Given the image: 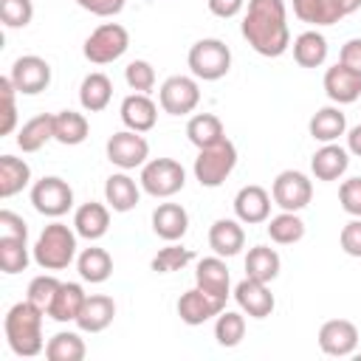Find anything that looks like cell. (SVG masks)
Wrapping results in <instances>:
<instances>
[{"mask_svg":"<svg viewBox=\"0 0 361 361\" xmlns=\"http://www.w3.org/2000/svg\"><path fill=\"white\" fill-rule=\"evenodd\" d=\"M240 31L259 56H268V59L282 56L290 48L285 0H248Z\"/></svg>","mask_w":361,"mask_h":361,"instance_id":"6da1fadb","label":"cell"},{"mask_svg":"<svg viewBox=\"0 0 361 361\" xmlns=\"http://www.w3.org/2000/svg\"><path fill=\"white\" fill-rule=\"evenodd\" d=\"M42 316H45V310L37 307L28 299H23V302H17V305L8 307L6 319H3V330H6V341H8V347H11L14 355L34 358V355H39L45 350Z\"/></svg>","mask_w":361,"mask_h":361,"instance_id":"7a4b0ae2","label":"cell"},{"mask_svg":"<svg viewBox=\"0 0 361 361\" xmlns=\"http://www.w3.org/2000/svg\"><path fill=\"white\" fill-rule=\"evenodd\" d=\"M76 237H79L76 228H71L59 220L48 223L31 248L34 262L42 271H65L76 259Z\"/></svg>","mask_w":361,"mask_h":361,"instance_id":"3957f363","label":"cell"},{"mask_svg":"<svg viewBox=\"0 0 361 361\" xmlns=\"http://www.w3.org/2000/svg\"><path fill=\"white\" fill-rule=\"evenodd\" d=\"M186 65H189V71H192L195 79L217 82V79H223L231 71V51H228V45L223 39L206 37V39H197L189 48Z\"/></svg>","mask_w":361,"mask_h":361,"instance_id":"277c9868","label":"cell"},{"mask_svg":"<svg viewBox=\"0 0 361 361\" xmlns=\"http://www.w3.org/2000/svg\"><path fill=\"white\" fill-rule=\"evenodd\" d=\"M237 166V147L234 141L223 138L217 141L214 147H206V149H197V158H195V180L206 189H217Z\"/></svg>","mask_w":361,"mask_h":361,"instance_id":"5b68a950","label":"cell"},{"mask_svg":"<svg viewBox=\"0 0 361 361\" xmlns=\"http://www.w3.org/2000/svg\"><path fill=\"white\" fill-rule=\"evenodd\" d=\"M130 48V31L121 23H102L90 31V37L82 45V54L93 65H110L121 59Z\"/></svg>","mask_w":361,"mask_h":361,"instance_id":"8992f818","label":"cell"},{"mask_svg":"<svg viewBox=\"0 0 361 361\" xmlns=\"http://www.w3.org/2000/svg\"><path fill=\"white\" fill-rule=\"evenodd\" d=\"M138 183L152 197H172L186 186V169L175 158H152L141 166Z\"/></svg>","mask_w":361,"mask_h":361,"instance_id":"52a82bcc","label":"cell"},{"mask_svg":"<svg viewBox=\"0 0 361 361\" xmlns=\"http://www.w3.org/2000/svg\"><path fill=\"white\" fill-rule=\"evenodd\" d=\"M158 104L169 116H189L200 104V85L195 76L175 73L158 87Z\"/></svg>","mask_w":361,"mask_h":361,"instance_id":"ba28073f","label":"cell"},{"mask_svg":"<svg viewBox=\"0 0 361 361\" xmlns=\"http://www.w3.org/2000/svg\"><path fill=\"white\" fill-rule=\"evenodd\" d=\"M31 206L45 217H62L73 209V189L56 175H45L31 186Z\"/></svg>","mask_w":361,"mask_h":361,"instance_id":"9c48e42d","label":"cell"},{"mask_svg":"<svg viewBox=\"0 0 361 361\" xmlns=\"http://www.w3.org/2000/svg\"><path fill=\"white\" fill-rule=\"evenodd\" d=\"M104 152H107V161H110L113 166L130 172V169H138V166L147 164V158H149V144H147V138H144L141 133H135V130H118V133H113V135L107 138Z\"/></svg>","mask_w":361,"mask_h":361,"instance_id":"30bf717a","label":"cell"},{"mask_svg":"<svg viewBox=\"0 0 361 361\" xmlns=\"http://www.w3.org/2000/svg\"><path fill=\"white\" fill-rule=\"evenodd\" d=\"M271 197L282 212H302L313 197V180L299 169H282L271 183Z\"/></svg>","mask_w":361,"mask_h":361,"instance_id":"8fae6325","label":"cell"},{"mask_svg":"<svg viewBox=\"0 0 361 361\" xmlns=\"http://www.w3.org/2000/svg\"><path fill=\"white\" fill-rule=\"evenodd\" d=\"M8 79L14 82L17 93L37 96L51 85V65L37 54H25V56L14 59V65L8 71Z\"/></svg>","mask_w":361,"mask_h":361,"instance_id":"7c38bea8","label":"cell"},{"mask_svg":"<svg viewBox=\"0 0 361 361\" xmlns=\"http://www.w3.org/2000/svg\"><path fill=\"white\" fill-rule=\"evenodd\" d=\"M234 302L251 319H265L276 307V299H274L268 282H259V279H251V276H245L234 285Z\"/></svg>","mask_w":361,"mask_h":361,"instance_id":"4fadbf2b","label":"cell"},{"mask_svg":"<svg viewBox=\"0 0 361 361\" xmlns=\"http://www.w3.org/2000/svg\"><path fill=\"white\" fill-rule=\"evenodd\" d=\"M358 338H361L358 327L350 319H330L319 327V347L324 355H333V358L353 355L358 347Z\"/></svg>","mask_w":361,"mask_h":361,"instance_id":"5bb4252c","label":"cell"},{"mask_svg":"<svg viewBox=\"0 0 361 361\" xmlns=\"http://www.w3.org/2000/svg\"><path fill=\"white\" fill-rule=\"evenodd\" d=\"M271 192L257 186V183H248L243 186L237 195H234V214L243 226H257V223H268L271 217Z\"/></svg>","mask_w":361,"mask_h":361,"instance_id":"9a60e30c","label":"cell"},{"mask_svg":"<svg viewBox=\"0 0 361 361\" xmlns=\"http://www.w3.org/2000/svg\"><path fill=\"white\" fill-rule=\"evenodd\" d=\"M223 310H226V302L209 296V293L200 290L197 285L189 288L186 293H180V299H178V316H180V322L189 324V327H197V324L214 319V316L223 313Z\"/></svg>","mask_w":361,"mask_h":361,"instance_id":"2e32d148","label":"cell"},{"mask_svg":"<svg viewBox=\"0 0 361 361\" xmlns=\"http://www.w3.org/2000/svg\"><path fill=\"white\" fill-rule=\"evenodd\" d=\"M324 93L333 104H353L361 99V73L347 68L344 62H336L324 71Z\"/></svg>","mask_w":361,"mask_h":361,"instance_id":"e0dca14e","label":"cell"},{"mask_svg":"<svg viewBox=\"0 0 361 361\" xmlns=\"http://www.w3.org/2000/svg\"><path fill=\"white\" fill-rule=\"evenodd\" d=\"M195 285L200 290H206L209 296L214 299H228L231 293V276H228V265L223 257H203L197 265H195Z\"/></svg>","mask_w":361,"mask_h":361,"instance_id":"ac0fdd59","label":"cell"},{"mask_svg":"<svg viewBox=\"0 0 361 361\" xmlns=\"http://www.w3.org/2000/svg\"><path fill=\"white\" fill-rule=\"evenodd\" d=\"M116 319V302L107 293H90L76 316V327L82 333H102Z\"/></svg>","mask_w":361,"mask_h":361,"instance_id":"d6986e66","label":"cell"},{"mask_svg":"<svg viewBox=\"0 0 361 361\" xmlns=\"http://www.w3.org/2000/svg\"><path fill=\"white\" fill-rule=\"evenodd\" d=\"M121 121L127 130L135 133H149L158 121V104L149 99V93H130L121 102Z\"/></svg>","mask_w":361,"mask_h":361,"instance_id":"ffe728a7","label":"cell"},{"mask_svg":"<svg viewBox=\"0 0 361 361\" xmlns=\"http://www.w3.org/2000/svg\"><path fill=\"white\" fill-rule=\"evenodd\" d=\"M209 245L217 257H237L245 248L243 223L234 217H220L209 226Z\"/></svg>","mask_w":361,"mask_h":361,"instance_id":"44dd1931","label":"cell"},{"mask_svg":"<svg viewBox=\"0 0 361 361\" xmlns=\"http://www.w3.org/2000/svg\"><path fill=\"white\" fill-rule=\"evenodd\" d=\"M104 200L118 214L133 212L138 206V200H141V183H135V178H130L124 169L121 172H113L104 180Z\"/></svg>","mask_w":361,"mask_h":361,"instance_id":"7402d4cb","label":"cell"},{"mask_svg":"<svg viewBox=\"0 0 361 361\" xmlns=\"http://www.w3.org/2000/svg\"><path fill=\"white\" fill-rule=\"evenodd\" d=\"M73 228L79 237H85L87 243H96L107 234L110 228V206L104 203H96V200H87L82 203L76 212H73Z\"/></svg>","mask_w":361,"mask_h":361,"instance_id":"603a6c76","label":"cell"},{"mask_svg":"<svg viewBox=\"0 0 361 361\" xmlns=\"http://www.w3.org/2000/svg\"><path fill=\"white\" fill-rule=\"evenodd\" d=\"M350 166V152L347 147H338L336 141L333 144H322L313 158H310V172L316 180H338Z\"/></svg>","mask_w":361,"mask_h":361,"instance_id":"cb8c5ba5","label":"cell"},{"mask_svg":"<svg viewBox=\"0 0 361 361\" xmlns=\"http://www.w3.org/2000/svg\"><path fill=\"white\" fill-rule=\"evenodd\" d=\"M152 231L166 243H178L189 231V212L180 203H158L152 212Z\"/></svg>","mask_w":361,"mask_h":361,"instance_id":"d4e9b609","label":"cell"},{"mask_svg":"<svg viewBox=\"0 0 361 361\" xmlns=\"http://www.w3.org/2000/svg\"><path fill=\"white\" fill-rule=\"evenodd\" d=\"M307 133L313 141H322V144H333L338 141L344 133H347V116L341 113L338 104H327V107H319L310 121H307Z\"/></svg>","mask_w":361,"mask_h":361,"instance_id":"484cf974","label":"cell"},{"mask_svg":"<svg viewBox=\"0 0 361 361\" xmlns=\"http://www.w3.org/2000/svg\"><path fill=\"white\" fill-rule=\"evenodd\" d=\"M110 99H113V82H110L107 73L93 71V73H87L82 79V85H79V104H82V110L102 113L110 104Z\"/></svg>","mask_w":361,"mask_h":361,"instance_id":"4316f807","label":"cell"},{"mask_svg":"<svg viewBox=\"0 0 361 361\" xmlns=\"http://www.w3.org/2000/svg\"><path fill=\"white\" fill-rule=\"evenodd\" d=\"M85 299H87V293H85V288L79 282H62L56 296H54V302L48 305L45 316H51L54 322H62V324L65 322H76Z\"/></svg>","mask_w":361,"mask_h":361,"instance_id":"83f0119b","label":"cell"},{"mask_svg":"<svg viewBox=\"0 0 361 361\" xmlns=\"http://www.w3.org/2000/svg\"><path fill=\"white\" fill-rule=\"evenodd\" d=\"M186 138L197 149H206V147H214L217 141L226 138V127H223L220 116H214V113H195L186 121Z\"/></svg>","mask_w":361,"mask_h":361,"instance_id":"f1b7e54d","label":"cell"},{"mask_svg":"<svg viewBox=\"0 0 361 361\" xmlns=\"http://www.w3.org/2000/svg\"><path fill=\"white\" fill-rule=\"evenodd\" d=\"M48 141H54V113H39L17 130V147L23 152H37Z\"/></svg>","mask_w":361,"mask_h":361,"instance_id":"f546056e","label":"cell"},{"mask_svg":"<svg viewBox=\"0 0 361 361\" xmlns=\"http://www.w3.org/2000/svg\"><path fill=\"white\" fill-rule=\"evenodd\" d=\"M76 271H79V276H82L85 282L102 285V282H107L110 274H113V257H110L104 248L90 245V248H85V251L76 257Z\"/></svg>","mask_w":361,"mask_h":361,"instance_id":"4dcf8cb0","label":"cell"},{"mask_svg":"<svg viewBox=\"0 0 361 361\" xmlns=\"http://www.w3.org/2000/svg\"><path fill=\"white\" fill-rule=\"evenodd\" d=\"M90 124L85 118V113L76 110H59L54 113V141H59L62 147H76L87 138Z\"/></svg>","mask_w":361,"mask_h":361,"instance_id":"1f68e13d","label":"cell"},{"mask_svg":"<svg viewBox=\"0 0 361 361\" xmlns=\"http://www.w3.org/2000/svg\"><path fill=\"white\" fill-rule=\"evenodd\" d=\"M293 59L302 68H322L327 62V39L319 31H302L293 39Z\"/></svg>","mask_w":361,"mask_h":361,"instance_id":"d6a6232c","label":"cell"},{"mask_svg":"<svg viewBox=\"0 0 361 361\" xmlns=\"http://www.w3.org/2000/svg\"><path fill=\"white\" fill-rule=\"evenodd\" d=\"M279 268H282V259H279V254L274 248H268V245L248 248V254H245V276L259 279V282H274L279 276Z\"/></svg>","mask_w":361,"mask_h":361,"instance_id":"836d02e7","label":"cell"},{"mask_svg":"<svg viewBox=\"0 0 361 361\" xmlns=\"http://www.w3.org/2000/svg\"><path fill=\"white\" fill-rule=\"evenodd\" d=\"M31 183V166L23 158L0 155V197H14Z\"/></svg>","mask_w":361,"mask_h":361,"instance_id":"e575fe53","label":"cell"},{"mask_svg":"<svg viewBox=\"0 0 361 361\" xmlns=\"http://www.w3.org/2000/svg\"><path fill=\"white\" fill-rule=\"evenodd\" d=\"M85 355H87L85 338L73 330H59L45 344V358L48 361H82Z\"/></svg>","mask_w":361,"mask_h":361,"instance_id":"d590c367","label":"cell"},{"mask_svg":"<svg viewBox=\"0 0 361 361\" xmlns=\"http://www.w3.org/2000/svg\"><path fill=\"white\" fill-rule=\"evenodd\" d=\"M293 14L307 25H333L344 20L336 0H293Z\"/></svg>","mask_w":361,"mask_h":361,"instance_id":"8d00e7d4","label":"cell"},{"mask_svg":"<svg viewBox=\"0 0 361 361\" xmlns=\"http://www.w3.org/2000/svg\"><path fill=\"white\" fill-rule=\"evenodd\" d=\"M265 228L276 245H293L305 237V220L299 217V212H279L276 217H268Z\"/></svg>","mask_w":361,"mask_h":361,"instance_id":"74e56055","label":"cell"},{"mask_svg":"<svg viewBox=\"0 0 361 361\" xmlns=\"http://www.w3.org/2000/svg\"><path fill=\"white\" fill-rule=\"evenodd\" d=\"M214 338L220 347H237L245 338V313L243 310H223L214 322Z\"/></svg>","mask_w":361,"mask_h":361,"instance_id":"f35d334b","label":"cell"},{"mask_svg":"<svg viewBox=\"0 0 361 361\" xmlns=\"http://www.w3.org/2000/svg\"><path fill=\"white\" fill-rule=\"evenodd\" d=\"M34 254H28V240L0 237V268L3 274H20L28 268Z\"/></svg>","mask_w":361,"mask_h":361,"instance_id":"ab89813d","label":"cell"},{"mask_svg":"<svg viewBox=\"0 0 361 361\" xmlns=\"http://www.w3.org/2000/svg\"><path fill=\"white\" fill-rule=\"evenodd\" d=\"M192 259H195L192 248H183V245H178V243H169V245H164V248L152 257V271H155V274H175V271H183Z\"/></svg>","mask_w":361,"mask_h":361,"instance_id":"60d3db41","label":"cell"},{"mask_svg":"<svg viewBox=\"0 0 361 361\" xmlns=\"http://www.w3.org/2000/svg\"><path fill=\"white\" fill-rule=\"evenodd\" d=\"M124 82L133 93H152L155 90V68L147 59H133L124 68Z\"/></svg>","mask_w":361,"mask_h":361,"instance_id":"b9f144b4","label":"cell"},{"mask_svg":"<svg viewBox=\"0 0 361 361\" xmlns=\"http://www.w3.org/2000/svg\"><path fill=\"white\" fill-rule=\"evenodd\" d=\"M59 285H62V282H59L54 274H39V276H34V279L28 282L25 299H28V302H34L37 307H42V310L48 313V305L54 302V296H56Z\"/></svg>","mask_w":361,"mask_h":361,"instance_id":"7bdbcfd3","label":"cell"},{"mask_svg":"<svg viewBox=\"0 0 361 361\" xmlns=\"http://www.w3.org/2000/svg\"><path fill=\"white\" fill-rule=\"evenodd\" d=\"M0 20L6 28H25L34 20L31 0H0Z\"/></svg>","mask_w":361,"mask_h":361,"instance_id":"ee69618b","label":"cell"},{"mask_svg":"<svg viewBox=\"0 0 361 361\" xmlns=\"http://www.w3.org/2000/svg\"><path fill=\"white\" fill-rule=\"evenodd\" d=\"M0 99H3V121H0V135H11L17 127V87L8 76L0 79Z\"/></svg>","mask_w":361,"mask_h":361,"instance_id":"f6af8a7d","label":"cell"},{"mask_svg":"<svg viewBox=\"0 0 361 361\" xmlns=\"http://www.w3.org/2000/svg\"><path fill=\"white\" fill-rule=\"evenodd\" d=\"M338 203L350 217H361V178H347L338 186Z\"/></svg>","mask_w":361,"mask_h":361,"instance_id":"bcb514c9","label":"cell"},{"mask_svg":"<svg viewBox=\"0 0 361 361\" xmlns=\"http://www.w3.org/2000/svg\"><path fill=\"white\" fill-rule=\"evenodd\" d=\"M338 243L347 257H361V217H353L350 223H344Z\"/></svg>","mask_w":361,"mask_h":361,"instance_id":"7dc6e473","label":"cell"},{"mask_svg":"<svg viewBox=\"0 0 361 361\" xmlns=\"http://www.w3.org/2000/svg\"><path fill=\"white\" fill-rule=\"evenodd\" d=\"M0 237H17V240H28V226L25 220L11 212V209H3L0 212Z\"/></svg>","mask_w":361,"mask_h":361,"instance_id":"c3c4849f","label":"cell"},{"mask_svg":"<svg viewBox=\"0 0 361 361\" xmlns=\"http://www.w3.org/2000/svg\"><path fill=\"white\" fill-rule=\"evenodd\" d=\"M124 3L127 0H76L79 8H85L96 17H116V14H121Z\"/></svg>","mask_w":361,"mask_h":361,"instance_id":"681fc988","label":"cell"},{"mask_svg":"<svg viewBox=\"0 0 361 361\" xmlns=\"http://www.w3.org/2000/svg\"><path fill=\"white\" fill-rule=\"evenodd\" d=\"M338 62H344L347 68H353V71L361 73V37H353V39H347V42L341 45Z\"/></svg>","mask_w":361,"mask_h":361,"instance_id":"f907efd6","label":"cell"},{"mask_svg":"<svg viewBox=\"0 0 361 361\" xmlns=\"http://www.w3.org/2000/svg\"><path fill=\"white\" fill-rule=\"evenodd\" d=\"M209 11L220 20H228V17H237L243 8H245V0H206Z\"/></svg>","mask_w":361,"mask_h":361,"instance_id":"816d5d0a","label":"cell"},{"mask_svg":"<svg viewBox=\"0 0 361 361\" xmlns=\"http://www.w3.org/2000/svg\"><path fill=\"white\" fill-rule=\"evenodd\" d=\"M347 152L355 155V158H361V124H355V127L347 130Z\"/></svg>","mask_w":361,"mask_h":361,"instance_id":"f5cc1de1","label":"cell"},{"mask_svg":"<svg viewBox=\"0 0 361 361\" xmlns=\"http://www.w3.org/2000/svg\"><path fill=\"white\" fill-rule=\"evenodd\" d=\"M336 6H338V11L347 17V14H353V11L361 8V0H336Z\"/></svg>","mask_w":361,"mask_h":361,"instance_id":"db71d44e","label":"cell"}]
</instances>
